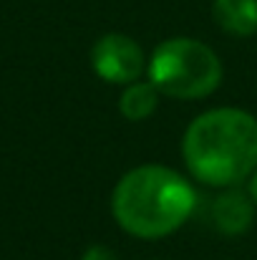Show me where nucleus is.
Instances as JSON below:
<instances>
[{"instance_id":"obj_1","label":"nucleus","mask_w":257,"mask_h":260,"mask_svg":"<svg viewBox=\"0 0 257 260\" xmlns=\"http://www.w3.org/2000/svg\"><path fill=\"white\" fill-rule=\"evenodd\" d=\"M189 174L207 187H240L257 170V116L217 106L189 121L181 137Z\"/></svg>"},{"instance_id":"obj_2","label":"nucleus","mask_w":257,"mask_h":260,"mask_svg":"<svg viewBox=\"0 0 257 260\" xmlns=\"http://www.w3.org/2000/svg\"><path fill=\"white\" fill-rule=\"evenodd\" d=\"M192 182L167 165H139L111 192V215L119 228L141 240H162L176 233L194 212Z\"/></svg>"},{"instance_id":"obj_3","label":"nucleus","mask_w":257,"mask_h":260,"mask_svg":"<svg viewBox=\"0 0 257 260\" xmlns=\"http://www.w3.org/2000/svg\"><path fill=\"white\" fill-rule=\"evenodd\" d=\"M146 74L162 96L199 101L219 88L222 61L204 41L176 36L154 48L146 61Z\"/></svg>"},{"instance_id":"obj_4","label":"nucleus","mask_w":257,"mask_h":260,"mask_svg":"<svg viewBox=\"0 0 257 260\" xmlns=\"http://www.w3.org/2000/svg\"><path fill=\"white\" fill-rule=\"evenodd\" d=\"M93 74L114 86H126L141 79L146 71V56L141 46L126 33H103L91 46Z\"/></svg>"},{"instance_id":"obj_5","label":"nucleus","mask_w":257,"mask_h":260,"mask_svg":"<svg viewBox=\"0 0 257 260\" xmlns=\"http://www.w3.org/2000/svg\"><path fill=\"white\" fill-rule=\"evenodd\" d=\"M255 202L250 197L247 189L240 187H227L222 189V194L214 197L212 202V222L214 228L227 235V238H237L245 235L252 228L255 220Z\"/></svg>"},{"instance_id":"obj_6","label":"nucleus","mask_w":257,"mask_h":260,"mask_svg":"<svg viewBox=\"0 0 257 260\" xmlns=\"http://www.w3.org/2000/svg\"><path fill=\"white\" fill-rule=\"evenodd\" d=\"M214 23L235 38H250L257 33V0H212Z\"/></svg>"},{"instance_id":"obj_7","label":"nucleus","mask_w":257,"mask_h":260,"mask_svg":"<svg viewBox=\"0 0 257 260\" xmlns=\"http://www.w3.org/2000/svg\"><path fill=\"white\" fill-rule=\"evenodd\" d=\"M159 88L152 81H134L126 84L119 96V111L126 121H146L159 106Z\"/></svg>"},{"instance_id":"obj_8","label":"nucleus","mask_w":257,"mask_h":260,"mask_svg":"<svg viewBox=\"0 0 257 260\" xmlns=\"http://www.w3.org/2000/svg\"><path fill=\"white\" fill-rule=\"evenodd\" d=\"M81 260H119V255L108 245H88L84 250Z\"/></svg>"},{"instance_id":"obj_9","label":"nucleus","mask_w":257,"mask_h":260,"mask_svg":"<svg viewBox=\"0 0 257 260\" xmlns=\"http://www.w3.org/2000/svg\"><path fill=\"white\" fill-rule=\"evenodd\" d=\"M247 192H250V197H252V202L257 205V170L252 172V177L247 179Z\"/></svg>"}]
</instances>
